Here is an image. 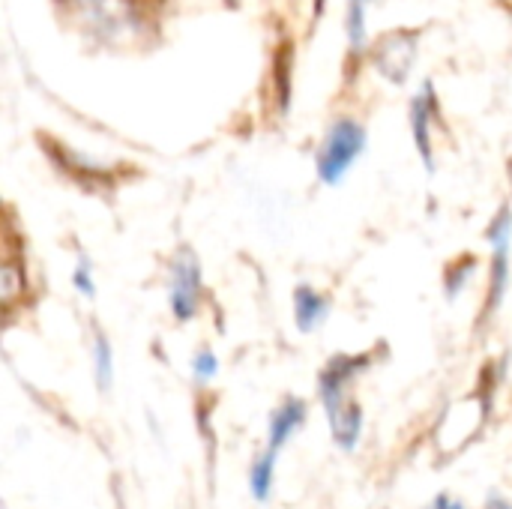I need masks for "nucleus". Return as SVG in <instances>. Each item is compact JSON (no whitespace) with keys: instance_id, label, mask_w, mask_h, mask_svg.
Segmentation results:
<instances>
[{"instance_id":"1","label":"nucleus","mask_w":512,"mask_h":509,"mask_svg":"<svg viewBox=\"0 0 512 509\" xmlns=\"http://www.w3.org/2000/svg\"><path fill=\"white\" fill-rule=\"evenodd\" d=\"M360 369H363L360 357H351V360L339 357L321 375L324 414H327L333 441L342 450H354L360 444V435H363V411H360V405H357V399L351 396V387H348Z\"/></svg>"},{"instance_id":"2","label":"nucleus","mask_w":512,"mask_h":509,"mask_svg":"<svg viewBox=\"0 0 512 509\" xmlns=\"http://www.w3.org/2000/svg\"><path fill=\"white\" fill-rule=\"evenodd\" d=\"M366 147V129L354 120H336L318 150V177L324 183H339Z\"/></svg>"},{"instance_id":"3","label":"nucleus","mask_w":512,"mask_h":509,"mask_svg":"<svg viewBox=\"0 0 512 509\" xmlns=\"http://www.w3.org/2000/svg\"><path fill=\"white\" fill-rule=\"evenodd\" d=\"M204 285H201V267L192 249H180L171 261V288H168V303L177 321H189L198 312Z\"/></svg>"},{"instance_id":"4","label":"nucleus","mask_w":512,"mask_h":509,"mask_svg":"<svg viewBox=\"0 0 512 509\" xmlns=\"http://www.w3.org/2000/svg\"><path fill=\"white\" fill-rule=\"evenodd\" d=\"M75 9L99 36H123L126 24L132 21V9L126 0H75Z\"/></svg>"},{"instance_id":"5","label":"nucleus","mask_w":512,"mask_h":509,"mask_svg":"<svg viewBox=\"0 0 512 509\" xmlns=\"http://www.w3.org/2000/svg\"><path fill=\"white\" fill-rule=\"evenodd\" d=\"M510 237H512V216L510 210H504L495 225L489 228V240H492V249H495V258H492V282H489V309H495L507 291V273H510Z\"/></svg>"},{"instance_id":"6","label":"nucleus","mask_w":512,"mask_h":509,"mask_svg":"<svg viewBox=\"0 0 512 509\" xmlns=\"http://www.w3.org/2000/svg\"><path fill=\"white\" fill-rule=\"evenodd\" d=\"M414 51H417L414 33L399 30V33H390L387 39H381V45L375 48V63H378V69H381L390 81L402 84L405 75L411 72Z\"/></svg>"},{"instance_id":"7","label":"nucleus","mask_w":512,"mask_h":509,"mask_svg":"<svg viewBox=\"0 0 512 509\" xmlns=\"http://www.w3.org/2000/svg\"><path fill=\"white\" fill-rule=\"evenodd\" d=\"M303 420H306V405H303L300 399H285V402L273 411V417H270L267 450H270V453H279V450L297 435V429L303 426Z\"/></svg>"},{"instance_id":"8","label":"nucleus","mask_w":512,"mask_h":509,"mask_svg":"<svg viewBox=\"0 0 512 509\" xmlns=\"http://www.w3.org/2000/svg\"><path fill=\"white\" fill-rule=\"evenodd\" d=\"M432 111H435V93L432 84H426V90L411 102V132L426 168H432Z\"/></svg>"},{"instance_id":"9","label":"nucleus","mask_w":512,"mask_h":509,"mask_svg":"<svg viewBox=\"0 0 512 509\" xmlns=\"http://www.w3.org/2000/svg\"><path fill=\"white\" fill-rule=\"evenodd\" d=\"M327 312H330V306H327V300H324L315 288L300 285V288L294 291V318H297V327H300L303 333L318 330V327L327 321Z\"/></svg>"},{"instance_id":"10","label":"nucleus","mask_w":512,"mask_h":509,"mask_svg":"<svg viewBox=\"0 0 512 509\" xmlns=\"http://www.w3.org/2000/svg\"><path fill=\"white\" fill-rule=\"evenodd\" d=\"M273 480H276V453H261L249 471V489H252V498L258 504H264L273 492Z\"/></svg>"},{"instance_id":"11","label":"nucleus","mask_w":512,"mask_h":509,"mask_svg":"<svg viewBox=\"0 0 512 509\" xmlns=\"http://www.w3.org/2000/svg\"><path fill=\"white\" fill-rule=\"evenodd\" d=\"M93 375L99 390H108L114 381V354H111V342L102 333L93 336Z\"/></svg>"},{"instance_id":"12","label":"nucleus","mask_w":512,"mask_h":509,"mask_svg":"<svg viewBox=\"0 0 512 509\" xmlns=\"http://www.w3.org/2000/svg\"><path fill=\"white\" fill-rule=\"evenodd\" d=\"M366 9H369V0H348V42H351V51L366 48Z\"/></svg>"},{"instance_id":"13","label":"nucleus","mask_w":512,"mask_h":509,"mask_svg":"<svg viewBox=\"0 0 512 509\" xmlns=\"http://www.w3.org/2000/svg\"><path fill=\"white\" fill-rule=\"evenodd\" d=\"M216 372H219V360H216L213 351L204 348V351H198V354L192 357V375H195V381L207 384V381L216 378Z\"/></svg>"},{"instance_id":"14","label":"nucleus","mask_w":512,"mask_h":509,"mask_svg":"<svg viewBox=\"0 0 512 509\" xmlns=\"http://www.w3.org/2000/svg\"><path fill=\"white\" fill-rule=\"evenodd\" d=\"M72 288L81 297H93L96 294V282H93V270H90V261L87 258H81L78 267L72 270Z\"/></svg>"},{"instance_id":"15","label":"nucleus","mask_w":512,"mask_h":509,"mask_svg":"<svg viewBox=\"0 0 512 509\" xmlns=\"http://www.w3.org/2000/svg\"><path fill=\"white\" fill-rule=\"evenodd\" d=\"M429 509H465V507H462L459 501H453V498L441 495V498H438V501H435V504H432V507H429Z\"/></svg>"},{"instance_id":"16","label":"nucleus","mask_w":512,"mask_h":509,"mask_svg":"<svg viewBox=\"0 0 512 509\" xmlns=\"http://www.w3.org/2000/svg\"><path fill=\"white\" fill-rule=\"evenodd\" d=\"M486 509H512L510 504H507V501H504V498H492V501H489V507Z\"/></svg>"},{"instance_id":"17","label":"nucleus","mask_w":512,"mask_h":509,"mask_svg":"<svg viewBox=\"0 0 512 509\" xmlns=\"http://www.w3.org/2000/svg\"><path fill=\"white\" fill-rule=\"evenodd\" d=\"M321 6H324V0H318V12H321Z\"/></svg>"}]
</instances>
